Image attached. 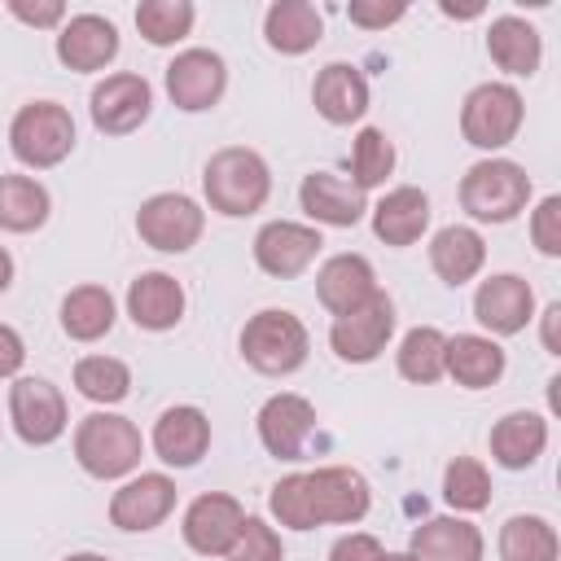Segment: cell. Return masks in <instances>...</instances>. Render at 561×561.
<instances>
[{"label": "cell", "mask_w": 561, "mask_h": 561, "mask_svg": "<svg viewBox=\"0 0 561 561\" xmlns=\"http://www.w3.org/2000/svg\"><path fill=\"white\" fill-rule=\"evenodd\" d=\"M373 491L364 473L346 465L311 469V473H289L272 486L267 508L280 526L289 530H316V526H351L368 513Z\"/></svg>", "instance_id": "obj_1"}, {"label": "cell", "mask_w": 561, "mask_h": 561, "mask_svg": "<svg viewBox=\"0 0 561 561\" xmlns=\"http://www.w3.org/2000/svg\"><path fill=\"white\" fill-rule=\"evenodd\" d=\"M202 193L210 202V210L241 219L263 210L267 193H272V171L263 162V153L245 149V145H228L219 153H210L206 171H202Z\"/></svg>", "instance_id": "obj_2"}, {"label": "cell", "mask_w": 561, "mask_h": 561, "mask_svg": "<svg viewBox=\"0 0 561 561\" xmlns=\"http://www.w3.org/2000/svg\"><path fill=\"white\" fill-rule=\"evenodd\" d=\"M530 202V175L526 167L508 158H482L460 180V206L478 224H508Z\"/></svg>", "instance_id": "obj_3"}, {"label": "cell", "mask_w": 561, "mask_h": 561, "mask_svg": "<svg viewBox=\"0 0 561 561\" xmlns=\"http://www.w3.org/2000/svg\"><path fill=\"white\" fill-rule=\"evenodd\" d=\"M307 324L294 316V311H280V307H267L259 316L245 320L241 329V355L254 373L263 377H289L307 364Z\"/></svg>", "instance_id": "obj_4"}, {"label": "cell", "mask_w": 561, "mask_h": 561, "mask_svg": "<svg viewBox=\"0 0 561 561\" xmlns=\"http://www.w3.org/2000/svg\"><path fill=\"white\" fill-rule=\"evenodd\" d=\"M140 430L118 412H88L75 430V460L92 478H123L140 465Z\"/></svg>", "instance_id": "obj_5"}, {"label": "cell", "mask_w": 561, "mask_h": 561, "mask_svg": "<svg viewBox=\"0 0 561 561\" xmlns=\"http://www.w3.org/2000/svg\"><path fill=\"white\" fill-rule=\"evenodd\" d=\"M9 149L18 162L35 167V171H48L57 162L70 158L75 149V118L66 105L57 101H31L13 114L9 123Z\"/></svg>", "instance_id": "obj_6"}, {"label": "cell", "mask_w": 561, "mask_h": 561, "mask_svg": "<svg viewBox=\"0 0 561 561\" xmlns=\"http://www.w3.org/2000/svg\"><path fill=\"white\" fill-rule=\"evenodd\" d=\"M526 105L513 83H478L460 105V136L473 149H504L522 131Z\"/></svg>", "instance_id": "obj_7"}, {"label": "cell", "mask_w": 561, "mask_h": 561, "mask_svg": "<svg viewBox=\"0 0 561 561\" xmlns=\"http://www.w3.org/2000/svg\"><path fill=\"white\" fill-rule=\"evenodd\" d=\"M202 228H206V210L184 197V193H153L149 202H140L136 210V232L149 250H162V254H184L202 241Z\"/></svg>", "instance_id": "obj_8"}, {"label": "cell", "mask_w": 561, "mask_h": 561, "mask_svg": "<svg viewBox=\"0 0 561 561\" xmlns=\"http://www.w3.org/2000/svg\"><path fill=\"white\" fill-rule=\"evenodd\" d=\"M9 421L22 443L48 447L66 434V399L48 377H18L9 386Z\"/></svg>", "instance_id": "obj_9"}, {"label": "cell", "mask_w": 561, "mask_h": 561, "mask_svg": "<svg viewBox=\"0 0 561 561\" xmlns=\"http://www.w3.org/2000/svg\"><path fill=\"white\" fill-rule=\"evenodd\" d=\"M390 333H394V302L377 289L364 307H355V311H346V316L333 320L329 346H333V355L346 359V364H373V359L386 351Z\"/></svg>", "instance_id": "obj_10"}, {"label": "cell", "mask_w": 561, "mask_h": 561, "mask_svg": "<svg viewBox=\"0 0 561 561\" xmlns=\"http://www.w3.org/2000/svg\"><path fill=\"white\" fill-rule=\"evenodd\" d=\"M88 110H92V123H96V131H105V136H127V131H136L145 118H149V110H153V88L145 83V75H105L96 88H92V96H88Z\"/></svg>", "instance_id": "obj_11"}, {"label": "cell", "mask_w": 561, "mask_h": 561, "mask_svg": "<svg viewBox=\"0 0 561 561\" xmlns=\"http://www.w3.org/2000/svg\"><path fill=\"white\" fill-rule=\"evenodd\" d=\"M320 245H324L320 228H307V224H294V219H272L254 237V263L267 276L289 280V276H302L316 263Z\"/></svg>", "instance_id": "obj_12"}, {"label": "cell", "mask_w": 561, "mask_h": 561, "mask_svg": "<svg viewBox=\"0 0 561 561\" xmlns=\"http://www.w3.org/2000/svg\"><path fill=\"white\" fill-rule=\"evenodd\" d=\"M316 434V408L311 399L280 390L259 408V438L276 460H302Z\"/></svg>", "instance_id": "obj_13"}, {"label": "cell", "mask_w": 561, "mask_h": 561, "mask_svg": "<svg viewBox=\"0 0 561 561\" xmlns=\"http://www.w3.org/2000/svg\"><path fill=\"white\" fill-rule=\"evenodd\" d=\"M224 88H228V66H224V57L210 53V48H184V53H175V61L167 66V96H171L180 110H188V114L219 105Z\"/></svg>", "instance_id": "obj_14"}, {"label": "cell", "mask_w": 561, "mask_h": 561, "mask_svg": "<svg viewBox=\"0 0 561 561\" xmlns=\"http://www.w3.org/2000/svg\"><path fill=\"white\" fill-rule=\"evenodd\" d=\"M535 316V289L517 272H495L478 285L473 294V320L491 329L495 337H513L530 324Z\"/></svg>", "instance_id": "obj_15"}, {"label": "cell", "mask_w": 561, "mask_h": 561, "mask_svg": "<svg viewBox=\"0 0 561 561\" xmlns=\"http://www.w3.org/2000/svg\"><path fill=\"white\" fill-rule=\"evenodd\" d=\"M241 522H245V508H241L232 495L206 491V495H197V500L188 504L180 530H184V543H188L193 552H202V557H224V552L232 548V539L241 535Z\"/></svg>", "instance_id": "obj_16"}, {"label": "cell", "mask_w": 561, "mask_h": 561, "mask_svg": "<svg viewBox=\"0 0 561 561\" xmlns=\"http://www.w3.org/2000/svg\"><path fill=\"white\" fill-rule=\"evenodd\" d=\"M175 508V482L167 473H140L110 495V522L118 530H153Z\"/></svg>", "instance_id": "obj_17"}, {"label": "cell", "mask_w": 561, "mask_h": 561, "mask_svg": "<svg viewBox=\"0 0 561 561\" xmlns=\"http://www.w3.org/2000/svg\"><path fill=\"white\" fill-rule=\"evenodd\" d=\"M118 57V26L101 13H75L57 31V61L66 70H101Z\"/></svg>", "instance_id": "obj_18"}, {"label": "cell", "mask_w": 561, "mask_h": 561, "mask_svg": "<svg viewBox=\"0 0 561 561\" xmlns=\"http://www.w3.org/2000/svg\"><path fill=\"white\" fill-rule=\"evenodd\" d=\"M210 447V421L202 408L193 403H175L158 416L153 425V451L162 465H175V469H193Z\"/></svg>", "instance_id": "obj_19"}, {"label": "cell", "mask_w": 561, "mask_h": 561, "mask_svg": "<svg viewBox=\"0 0 561 561\" xmlns=\"http://www.w3.org/2000/svg\"><path fill=\"white\" fill-rule=\"evenodd\" d=\"M298 202H302V210H307L316 224H329V228H355V224L364 219V210H368L364 193H359L351 180L333 175V171H311V175H302Z\"/></svg>", "instance_id": "obj_20"}, {"label": "cell", "mask_w": 561, "mask_h": 561, "mask_svg": "<svg viewBox=\"0 0 561 561\" xmlns=\"http://www.w3.org/2000/svg\"><path fill=\"white\" fill-rule=\"evenodd\" d=\"M127 316L136 329L162 333L184 320V285L171 272H140L127 285Z\"/></svg>", "instance_id": "obj_21"}, {"label": "cell", "mask_w": 561, "mask_h": 561, "mask_svg": "<svg viewBox=\"0 0 561 561\" xmlns=\"http://www.w3.org/2000/svg\"><path fill=\"white\" fill-rule=\"evenodd\" d=\"M316 294L324 302V311L337 320L355 307H364L373 294H377V276H373V263L364 254H333L320 272H316Z\"/></svg>", "instance_id": "obj_22"}, {"label": "cell", "mask_w": 561, "mask_h": 561, "mask_svg": "<svg viewBox=\"0 0 561 561\" xmlns=\"http://www.w3.org/2000/svg\"><path fill=\"white\" fill-rule=\"evenodd\" d=\"M311 101L324 123L346 127V123L364 118V110H368V79L351 61H329L311 83Z\"/></svg>", "instance_id": "obj_23"}, {"label": "cell", "mask_w": 561, "mask_h": 561, "mask_svg": "<svg viewBox=\"0 0 561 561\" xmlns=\"http://www.w3.org/2000/svg\"><path fill=\"white\" fill-rule=\"evenodd\" d=\"M443 373L465 390H486L504 377V346L482 333H456V337H447Z\"/></svg>", "instance_id": "obj_24"}, {"label": "cell", "mask_w": 561, "mask_h": 561, "mask_svg": "<svg viewBox=\"0 0 561 561\" xmlns=\"http://www.w3.org/2000/svg\"><path fill=\"white\" fill-rule=\"evenodd\" d=\"M408 552L416 561H482V530L465 517H430L412 530Z\"/></svg>", "instance_id": "obj_25"}, {"label": "cell", "mask_w": 561, "mask_h": 561, "mask_svg": "<svg viewBox=\"0 0 561 561\" xmlns=\"http://www.w3.org/2000/svg\"><path fill=\"white\" fill-rule=\"evenodd\" d=\"M425 228H430V197H425L421 188H412V184L390 188V193L373 206V232H377V241H386V245H394V250L421 241Z\"/></svg>", "instance_id": "obj_26"}, {"label": "cell", "mask_w": 561, "mask_h": 561, "mask_svg": "<svg viewBox=\"0 0 561 561\" xmlns=\"http://www.w3.org/2000/svg\"><path fill=\"white\" fill-rule=\"evenodd\" d=\"M482 263H486V241L473 228L447 224V228L434 232V241H430V267H434V276L443 285L460 289L465 280H473L482 272Z\"/></svg>", "instance_id": "obj_27"}, {"label": "cell", "mask_w": 561, "mask_h": 561, "mask_svg": "<svg viewBox=\"0 0 561 561\" xmlns=\"http://www.w3.org/2000/svg\"><path fill=\"white\" fill-rule=\"evenodd\" d=\"M263 35H267V44H272L276 53L298 57V53H307V48L320 44L324 18H320V9L307 4V0H276V4H267V13H263Z\"/></svg>", "instance_id": "obj_28"}, {"label": "cell", "mask_w": 561, "mask_h": 561, "mask_svg": "<svg viewBox=\"0 0 561 561\" xmlns=\"http://www.w3.org/2000/svg\"><path fill=\"white\" fill-rule=\"evenodd\" d=\"M486 53L504 75H526L530 79L539 70V61H543V39L526 18L504 13L486 31Z\"/></svg>", "instance_id": "obj_29"}, {"label": "cell", "mask_w": 561, "mask_h": 561, "mask_svg": "<svg viewBox=\"0 0 561 561\" xmlns=\"http://www.w3.org/2000/svg\"><path fill=\"white\" fill-rule=\"evenodd\" d=\"M548 447V421L539 412H508L491 430V456L504 469H530Z\"/></svg>", "instance_id": "obj_30"}, {"label": "cell", "mask_w": 561, "mask_h": 561, "mask_svg": "<svg viewBox=\"0 0 561 561\" xmlns=\"http://www.w3.org/2000/svg\"><path fill=\"white\" fill-rule=\"evenodd\" d=\"M61 329L75 342H96L114 329V298L105 285H75L61 298Z\"/></svg>", "instance_id": "obj_31"}, {"label": "cell", "mask_w": 561, "mask_h": 561, "mask_svg": "<svg viewBox=\"0 0 561 561\" xmlns=\"http://www.w3.org/2000/svg\"><path fill=\"white\" fill-rule=\"evenodd\" d=\"M53 202L35 175H0V228L4 232H35L44 228Z\"/></svg>", "instance_id": "obj_32"}, {"label": "cell", "mask_w": 561, "mask_h": 561, "mask_svg": "<svg viewBox=\"0 0 561 561\" xmlns=\"http://www.w3.org/2000/svg\"><path fill=\"white\" fill-rule=\"evenodd\" d=\"M561 539L548 517L517 513L500 526V561H557Z\"/></svg>", "instance_id": "obj_33"}, {"label": "cell", "mask_w": 561, "mask_h": 561, "mask_svg": "<svg viewBox=\"0 0 561 561\" xmlns=\"http://www.w3.org/2000/svg\"><path fill=\"white\" fill-rule=\"evenodd\" d=\"M443 355H447V337L434 324H416L403 333L394 364H399V377H408L416 386H434L443 377Z\"/></svg>", "instance_id": "obj_34"}, {"label": "cell", "mask_w": 561, "mask_h": 561, "mask_svg": "<svg viewBox=\"0 0 561 561\" xmlns=\"http://www.w3.org/2000/svg\"><path fill=\"white\" fill-rule=\"evenodd\" d=\"M193 18H197V9H193L188 0H140V4H136V31H140L153 48L180 44V39L193 31Z\"/></svg>", "instance_id": "obj_35"}, {"label": "cell", "mask_w": 561, "mask_h": 561, "mask_svg": "<svg viewBox=\"0 0 561 561\" xmlns=\"http://www.w3.org/2000/svg\"><path fill=\"white\" fill-rule=\"evenodd\" d=\"M75 386L92 403H123L131 390V368L114 355H83L75 364Z\"/></svg>", "instance_id": "obj_36"}, {"label": "cell", "mask_w": 561, "mask_h": 561, "mask_svg": "<svg viewBox=\"0 0 561 561\" xmlns=\"http://www.w3.org/2000/svg\"><path fill=\"white\" fill-rule=\"evenodd\" d=\"M390 171H394V145H390V136L381 127H364L355 136V145H351V184L359 193H368V188L386 184Z\"/></svg>", "instance_id": "obj_37"}, {"label": "cell", "mask_w": 561, "mask_h": 561, "mask_svg": "<svg viewBox=\"0 0 561 561\" xmlns=\"http://www.w3.org/2000/svg\"><path fill=\"white\" fill-rule=\"evenodd\" d=\"M443 495L456 513H482L491 504V473L473 456H456L443 473Z\"/></svg>", "instance_id": "obj_38"}, {"label": "cell", "mask_w": 561, "mask_h": 561, "mask_svg": "<svg viewBox=\"0 0 561 561\" xmlns=\"http://www.w3.org/2000/svg\"><path fill=\"white\" fill-rule=\"evenodd\" d=\"M224 557L228 561H280L285 557V543H280L276 526H267L263 517H245L241 522V535L232 539V548Z\"/></svg>", "instance_id": "obj_39"}, {"label": "cell", "mask_w": 561, "mask_h": 561, "mask_svg": "<svg viewBox=\"0 0 561 561\" xmlns=\"http://www.w3.org/2000/svg\"><path fill=\"white\" fill-rule=\"evenodd\" d=\"M530 241H535V250L548 254V259L561 254V197H557V193H548V197L535 206V215H530Z\"/></svg>", "instance_id": "obj_40"}, {"label": "cell", "mask_w": 561, "mask_h": 561, "mask_svg": "<svg viewBox=\"0 0 561 561\" xmlns=\"http://www.w3.org/2000/svg\"><path fill=\"white\" fill-rule=\"evenodd\" d=\"M408 13V4H386V0H351L346 4V18L355 22V26H364V31H386L390 22H399Z\"/></svg>", "instance_id": "obj_41"}, {"label": "cell", "mask_w": 561, "mask_h": 561, "mask_svg": "<svg viewBox=\"0 0 561 561\" xmlns=\"http://www.w3.org/2000/svg\"><path fill=\"white\" fill-rule=\"evenodd\" d=\"M381 543H377V535H368V530H351V535H342L337 543H333V552H329V561H381Z\"/></svg>", "instance_id": "obj_42"}, {"label": "cell", "mask_w": 561, "mask_h": 561, "mask_svg": "<svg viewBox=\"0 0 561 561\" xmlns=\"http://www.w3.org/2000/svg\"><path fill=\"white\" fill-rule=\"evenodd\" d=\"M9 13H13L18 22H26V26H61V22H66V4H61V0H39V4H31V0H9Z\"/></svg>", "instance_id": "obj_43"}, {"label": "cell", "mask_w": 561, "mask_h": 561, "mask_svg": "<svg viewBox=\"0 0 561 561\" xmlns=\"http://www.w3.org/2000/svg\"><path fill=\"white\" fill-rule=\"evenodd\" d=\"M22 359H26V342L18 337V329L0 324V377H13L22 368Z\"/></svg>", "instance_id": "obj_44"}, {"label": "cell", "mask_w": 561, "mask_h": 561, "mask_svg": "<svg viewBox=\"0 0 561 561\" xmlns=\"http://www.w3.org/2000/svg\"><path fill=\"white\" fill-rule=\"evenodd\" d=\"M543 351L548 355H561V302H548L543 307Z\"/></svg>", "instance_id": "obj_45"}, {"label": "cell", "mask_w": 561, "mask_h": 561, "mask_svg": "<svg viewBox=\"0 0 561 561\" xmlns=\"http://www.w3.org/2000/svg\"><path fill=\"white\" fill-rule=\"evenodd\" d=\"M13 285V259H9V250L0 245V294Z\"/></svg>", "instance_id": "obj_46"}, {"label": "cell", "mask_w": 561, "mask_h": 561, "mask_svg": "<svg viewBox=\"0 0 561 561\" xmlns=\"http://www.w3.org/2000/svg\"><path fill=\"white\" fill-rule=\"evenodd\" d=\"M438 9H443L447 18H478V13H482V4H469V9H456V4H447V0H443Z\"/></svg>", "instance_id": "obj_47"}, {"label": "cell", "mask_w": 561, "mask_h": 561, "mask_svg": "<svg viewBox=\"0 0 561 561\" xmlns=\"http://www.w3.org/2000/svg\"><path fill=\"white\" fill-rule=\"evenodd\" d=\"M66 561H110V557H101V552H70Z\"/></svg>", "instance_id": "obj_48"}, {"label": "cell", "mask_w": 561, "mask_h": 561, "mask_svg": "<svg viewBox=\"0 0 561 561\" xmlns=\"http://www.w3.org/2000/svg\"><path fill=\"white\" fill-rule=\"evenodd\" d=\"M381 561H416L412 552H381Z\"/></svg>", "instance_id": "obj_49"}]
</instances>
